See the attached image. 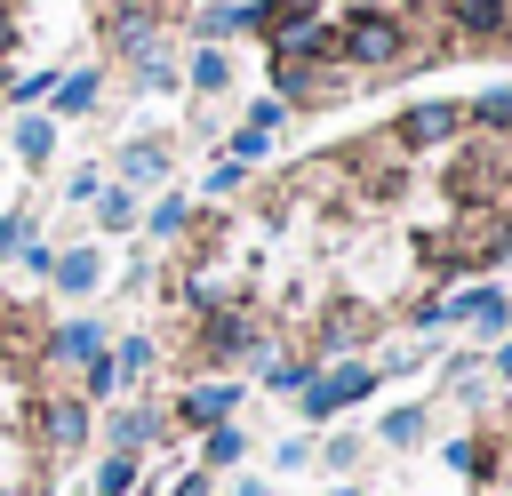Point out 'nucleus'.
<instances>
[{
    "label": "nucleus",
    "mask_w": 512,
    "mask_h": 496,
    "mask_svg": "<svg viewBox=\"0 0 512 496\" xmlns=\"http://www.w3.org/2000/svg\"><path fill=\"white\" fill-rule=\"evenodd\" d=\"M48 272H56V288H72V296H88V288L104 280V264H96V248H72V256H56Z\"/></svg>",
    "instance_id": "15"
},
{
    "label": "nucleus",
    "mask_w": 512,
    "mask_h": 496,
    "mask_svg": "<svg viewBox=\"0 0 512 496\" xmlns=\"http://www.w3.org/2000/svg\"><path fill=\"white\" fill-rule=\"evenodd\" d=\"M320 0H248V16L256 24H288V16H312Z\"/></svg>",
    "instance_id": "24"
},
{
    "label": "nucleus",
    "mask_w": 512,
    "mask_h": 496,
    "mask_svg": "<svg viewBox=\"0 0 512 496\" xmlns=\"http://www.w3.org/2000/svg\"><path fill=\"white\" fill-rule=\"evenodd\" d=\"M448 24L472 40H504L512 32V0H448Z\"/></svg>",
    "instance_id": "7"
},
{
    "label": "nucleus",
    "mask_w": 512,
    "mask_h": 496,
    "mask_svg": "<svg viewBox=\"0 0 512 496\" xmlns=\"http://www.w3.org/2000/svg\"><path fill=\"white\" fill-rule=\"evenodd\" d=\"M304 376H312L304 360H272V368H264V384H272V392H304Z\"/></svg>",
    "instance_id": "25"
},
{
    "label": "nucleus",
    "mask_w": 512,
    "mask_h": 496,
    "mask_svg": "<svg viewBox=\"0 0 512 496\" xmlns=\"http://www.w3.org/2000/svg\"><path fill=\"white\" fill-rule=\"evenodd\" d=\"M200 352H208V360L256 352V320H248V312H208V328H200Z\"/></svg>",
    "instance_id": "6"
},
{
    "label": "nucleus",
    "mask_w": 512,
    "mask_h": 496,
    "mask_svg": "<svg viewBox=\"0 0 512 496\" xmlns=\"http://www.w3.org/2000/svg\"><path fill=\"white\" fill-rule=\"evenodd\" d=\"M48 360H72V368H96V360H104V328H96V320H64V328L48 336Z\"/></svg>",
    "instance_id": "9"
},
{
    "label": "nucleus",
    "mask_w": 512,
    "mask_h": 496,
    "mask_svg": "<svg viewBox=\"0 0 512 496\" xmlns=\"http://www.w3.org/2000/svg\"><path fill=\"white\" fill-rule=\"evenodd\" d=\"M96 224H104V232H128V224H136V192H128V184H104V192H96Z\"/></svg>",
    "instance_id": "18"
},
{
    "label": "nucleus",
    "mask_w": 512,
    "mask_h": 496,
    "mask_svg": "<svg viewBox=\"0 0 512 496\" xmlns=\"http://www.w3.org/2000/svg\"><path fill=\"white\" fill-rule=\"evenodd\" d=\"M48 152H56V120L48 112H24L16 120V160L24 168H48Z\"/></svg>",
    "instance_id": "13"
},
{
    "label": "nucleus",
    "mask_w": 512,
    "mask_h": 496,
    "mask_svg": "<svg viewBox=\"0 0 512 496\" xmlns=\"http://www.w3.org/2000/svg\"><path fill=\"white\" fill-rule=\"evenodd\" d=\"M360 392H376V368H368V360H344V368H328V376H304V416L320 424V416L352 408Z\"/></svg>",
    "instance_id": "2"
},
{
    "label": "nucleus",
    "mask_w": 512,
    "mask_h": 496,
    "mask_svg": "<svg viewBox=\"0 0 512 496\" xmlns=\"http://www.w3.org/2000/svg\"><path fill=\"white\" fill-rule=\"evenodd\" d=\"M0 496H16V488H0Z\"/></svg>",
    "instance_id": "34"
},
{
    "label": "nucleus",
    "mask_w": 512,
    "mask_h": 496,
    "mask_svg": "<svg viewBox=\"0 0 512 496\" xmlns=\"http://www.w3.org/2000/svg\"><path fill=\"white\" fill-rule=\"evenodd\" d=\"M168 176V144H120V184H160Z\"/></svg>",
    "instance_id": "14"
},
{
    "label": "nucleus",
    "mask_w": 512,
    "mask_h": 496,
    "mask_svg": "<svg viewBox=\"0 0 512 496\" xmlns=\"http://www.w3.org/2000/svg\"><path fill=\"white\" fill-rule=\"evenodd\" d=\"M40 440L72 456V448L88 440V408H80V400H40Z\"/></svg>",
    "instance_id": "10"
},
{
    "label": "nucleus",
    "mask_w": 512,
    "mask_h": 496,
    "mask_svg": "<svg viewBox=\"0 0 512 496\" xmlns=\"http://www.w3.org/2000/svg\"><path fill=\"white\" fill-rule=\"evenodd\" d=\"M304 56H328V24H320V8L272 24V64H304Z\"/></svg>",
    "instance_id": "4"
},
{
    "label": "nucleus",
    "mask_w": 512,
    "mask_h": 496,
    "mask_svg": "<svg viewBox=\"0 0 512 496\" xmlns=\"http://www.w3.org/2000/svg\"><path fill=\"white\" fill-rule=\"evenodd\" d=\"M464 120H480V128H512V88H480Z\"/></svg>",
    "instance_id": "21"
},
{
    "label": "nucleus",
    "mask_w": 512,
    "mask_h": 496,
    "mask_svg": "<svg viewBox=\"0 0 512 496\" xmlns=\"http://www.w3.org/2000/svg\"><path fill=\"white\" fill-rule=\"evenodd\" d=\"M160 424H168L160 408H120V416H112V448H120V456H136V448H152V440H160Z\"/></svg>",
    "instance_id": "12"
},
{
    "label": "nucleus",
    "mask_w": 512,
    "mask_h": 496,
    "mask_svg": "<svg viewBox=\"0 0 512 496\" xmlns=\"http://www.w3.org/2000/svg\"><path fill=\"white\" fill-rule=\"evenodd\" d=\"M456 128H464V112H456V104H440V96H432V104H408V112H400V128H392V136H400V144H416V152H424V144H448V136H456Z\"/></svg>",
    "instance_id": "3"
},
{
    "label": "nucleus",
    "mask_w": 512,
    "mask_h": 496,
    "mask_svg": "<svg viewBox=\"0 0 512 496\" xmlns=\"http://www.w3.org/2000/svg\"><path fill=\"white\" fill-rule=\"evenodd\" d=\"M488 368H496V376H512V336L496 344V360H488Z\"/></svg>",
    "instance_id": "32"
},
{
    "label": "nucleus",
    "mask_w": 512,
    "mask_h": 496,
    "mask_svg": "<svg viewBox=\"0 0 512 496\" xmlns=\"http://www.w3.org/2000/svg\"><path fill=\"white\" fill-rule=\"evenodd\" d=\"M208 464H240V432H232V424L208 432Z\"/></svg>",
    "instance_id": "27"
},
{
    "label": "nucleus",
    "mask_w": 512,
    "mask_h": 496,
    "mask_svg": "<svg viewBox=\"0 0 512 496\" xmlns=\"http://www.w3.org/2000/svg\"><path fill=\"white\" fill-rule=\"evenodd\" d=\"M184 216H192L184 200H160V208H152V232H160V240H176V232H184Z\"/></svg>",
    "instance_id": "26"
},
{
    "label": "nucleus",
    "mask_w": 512,
    "mask_h": 496,
    "mask_svg": "<svg viewBox=\"0 0 512 496\" xmlns=\"http://www.w3.org/2000/svg\"><path fill=\"white\" fill-rule=\"evenodd\" d=\"M8 48H16V16L0 8V56H8Z\"/></svg>",
    "instance_id": "33"
},
{
    "label": "nucleus",
    "mask_w": 512,
    "mask_h": 496,
    "mask_svg": "<svg viewBox=\"0 0 512 496\" xmlns=\"http://www.w3.org/2000/svg\"><path fill=\"white\" fill-rule=\"evenodd\" d=\"M48 96H56V112H88L104 96V80L96 72H64V80H48Z\"/></svg>",
    "instance_id": "16"
},
{
    "label": "nucleus",
    "mask_w": 512,
    "mask_h": 496,
    "mask_svg": "<svg viewBox=\"0 0 512 496\" xmlns=\"http://www.w3.org/2000/svg\"><path fill=\"white\" fill-rule=\"evenodd\" d=\"M96 192H104L96 168H72V176H64V200H96Z\"/></svg>",
    "instance_id": "30"
},
{
    "label": "nucleus",
    "mask_w": 512,
    "mask_h": 496,
    "mask_svg": "<svg viewBox=\"0 0 512 496\" xmlns=\"http://www.w3.org/2000/svg\"><path fill=\"white\" fill-rule=\"evenodd\" d=\"M128 488H136V456H120V448H112V456L96 464V496H128Z\"/></svg>",
    "instance_id": "20"
},
{
    "label": "nucleus",
    "mask_w": 512,
    "mask_h": 496,
    "mask_svg": "<svg viewBox=\"0 0 512 496\" xmlns=\"http://www.w3.org/2000/svg\"><path fill=\"white\" fill-rule=\"evenodd\" d=\"M224 80H232V64H224V48H200V56H192V88H200V96H216Z\"/></svg>",
    "instance_id": "22"
},
{
    "label": "nucleus",
    "mask_w": 512,
    "mask_h": 496,
    "mask_svg": "<svg viewBox=\"0 0 512 496\" xmlns=\"http://www.w3.org/2000/svg\"><path fill=\"white\" fill-rule=\"evenodd\" d=\"M232 408H240V384H184V400H176V416L184 424H232Z\"/></svg>",
    "instance_id": "5"
},
{
    "label": "nucleus",
    "mask_w": 512,
    "mask_h": 496,
    "mask_svg": "<svg viewBox=\"0 0 512 496\" xmlns=\"http://www.w3.org/2000/svg\"><path fill=\"white\" fill-rule=\"evenodd\" d=\"M24 240H32V216H24V208H16V216H0V256H16Z\"/></svg>",
    "instance_id": "28"
},
{
    "label": "nucleus",
    "mask_w": 512,
    "mask_h": 496,
    "mask_svg": "<svg viewBox=\"0 0 512 496\" xmlns=\"http://www.w3.org/2000/svg\"><path fill=\"white\" fill-rule=\"evenodd\" d=\"M168 496H208V480H200V472H184V480H176Z\"/></svg>",
    "instance_id": "31"
},
{
    "label": "nucleus",
    "mask_w": 512,
    "mask_h": 496,
    "mask_svg": "<svg viewBox=\"0 0 512 496\" xmlns=\"http://www.w3.org/2000/svg\"><path fill=\"white\" fill-rule=\"evenodd\" d=\"M104 360H112V376H120V384H136V376H152V336H120Z\"/></svg>",
    "instance_id": "17"
},
{
    "label": "nucleus",
    "mask_w": 512,
    "mask_h": 496,
    "mask_svg": "<svg viewBox=\"0 0 512 496\" xmlns=\"http://www.w3.org/2000/svg\"><path fill=\"white\" fill-rule=\"evenodd\" d=\"M368 336V312H328L320 320V352H344V344H360Z\"/></svg>",
    "instance_id": "19"
},
{
    "label": "nucleus",
    "mask_w": 512,
    "mask_h": 496,
    "mask_svg": "<svg viewBox=\"0 0 512 496\" xmlns=\"http://www.w3.org/2000/svg\"><path fill=\"white\" fill-rule=\"evenodd\" d=\"M112 48L136 56V64L160 56V16H152V8H120V16H112Z\"/></svg>",
    "instance_id": "8"
},
{
    "label": "nucleus",
    "mask_w": 512,
    "mask_h": 496,
    "mask_svg": "<svg viewBox=\"0 0 512 496\" xmlns=\"http://www.w3.org/2000/svg\"><path fill=\"white\" fill-rule=\"evenodd\" d=\"M248 24H256V16H248V0H208V8L192 16V32H200L208 48H216V40H232V32H248Z\"/></svg>",
    "instance_id": "11"
},
{
    "label": "nucleus",
    "mask_w": 512,
    "mask_h": 496,
    "mask_svg": "<svg viewBox=\"0 0 512 496\" xmlns=\"http://www.w3.org/2000/svg\"><path fill=\"white\" fill-rule=\"evenodd\" d=\"M384 440H392V448H416V440H424V408H392V416H384Z\"/></svg>",
    "instance_id": "23"
},
{
    "label": "nucleus",
    "mask_w": 512,
    "mask_h": 496,
    "mask_svg": "<svg viewBox=\"0 0 512 496\" xmlns=\"http://www.w3.org/2000/svg\"><path fill=\"white\" fill-rule=\"evenodd\" d=\"M344 496H352V488H344Z\"/></svg>",
    "instance_id": "35"
},
{
    "label": "nucleus",
    "mask_w": 512,
    "mask_h": 496,
    "mask_svg": "<svg viewBox=\"0 0 512 496\" xmlns=\"http://www.w3.org/2000/svg\"><path fill=\"white\" fill-rule=\"evenodd\" d=\"M8 96H16V104H40V96H48V72H16Z\"/></svg>",
    "instance_id": "29"
},
{
    "label": "nucleus",
    "mask_w": 512,
    "mask_h": 496,
    "mask_svg": "<svg viewBox=\"0 0 512 496\" xmlns=\"http://www.w3.org/2000/svg\"><path fill=\"white\" fill-rule=\"evenodd\" d=\"M344 64H360V72H384V64H400V16H384V8H360V16L344 24Z\"/></svg>",
    "instance_id": "1"
}]
</instances>
